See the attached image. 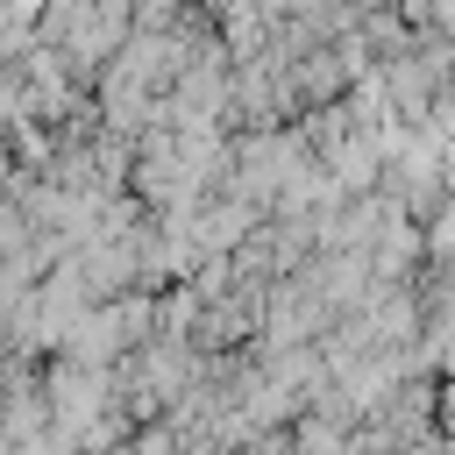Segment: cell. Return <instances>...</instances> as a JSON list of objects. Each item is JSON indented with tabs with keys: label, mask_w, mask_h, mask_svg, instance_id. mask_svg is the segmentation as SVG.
<instances>
[{
	"label": "cell",
	"mask_w": 455,
	"mask_h": 455,
	"mask_svg": "<svg viewBox=\"0 0 455 455\" xmlns=\"http://www.w3.org/2000/svg\"><path fill=\"white\" fill-rule=\"evenodd\" d=\"M419 242H427V270H434V263H455V199H441V206L419 220Z\"/></svg>",
	"instance_id": "1"
}]
</instances>
